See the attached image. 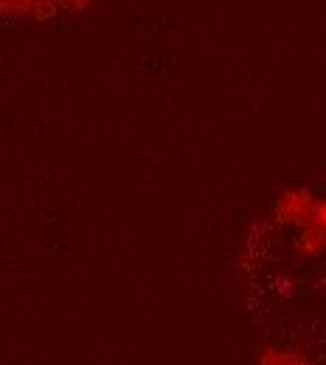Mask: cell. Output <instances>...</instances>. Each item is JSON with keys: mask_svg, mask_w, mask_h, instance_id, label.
Returning <instances> with one entry per match:
<instances>
[{"mask_svg": "<svg viewBox=\"0 0 326 365\" xmlns=\"http://www.w3.org/2000/svg\"><path fill=\"white\" fill-rule=\"evenodd\" d=\"M3 14H11L17 20H46L59 9L56 0H0Z\"/></svg>", "mask_w": 326, "mask_h": 365, "instance_id": "cell-1", "label": "cell"}, {"mask_svg": "<svg viewBox=\"0 0 326 365\" xmlns=\"http://www.w3.org/2000/svg\"><path fill=\"white\" fill-rule=\"evenodd\" d=\"M259 363H304V354L292 346H265L256 351Z\"/></svg>", "mask_w": 326, "mask_h": 365, "instance_id": "cell-2", "label": "cell"}]
</instances>
